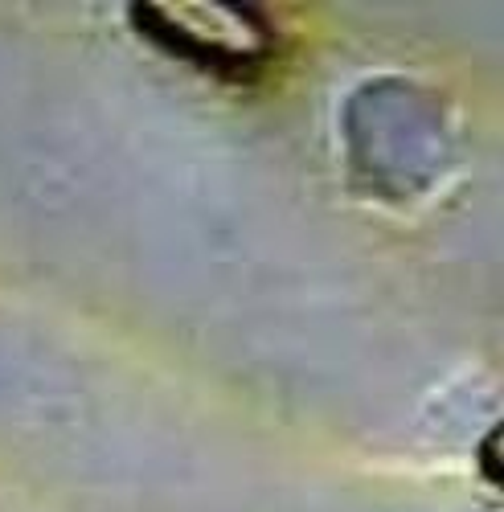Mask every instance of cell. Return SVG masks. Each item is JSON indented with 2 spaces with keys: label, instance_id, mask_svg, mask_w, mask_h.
Wrapping results in <instances>:
<instances>
[{
  "label": "cell",
  "instance_id": "cell-1",
  "mask_svg": "<svg viewBox=\"0 0 504 512\" xmlns=\"http://www.w3.org/2000/svg\"><path fill=\"white\" fill-rule=\"evenodd\" d=\"M132 21L140 29H148L152 41H160V46H168L173 54L197 58L201 66H214L226 74H246V66L263 62V54L271 46V29L255 9L209 5L205 9L209 29L201 25V13L193 5L189 9H164V5L136 9Z\"/></svg>",
  "mask_w": 504,
  "mask_h": 512
}]
</instances>
